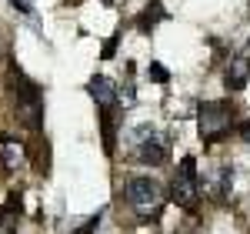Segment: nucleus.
Here are the masks:
<instances>
[{
	"label": "nucleus",
	"instance_id": "nucleus-1",
	"mask_svg": "<svg viewBox=\"0 0 250 234\" xmlns=\"http://www.w3.org/2000/svg\"><path fill=\"white\" fill-rule=\"evenodd\" d=\"M124 194H127V204H130L144 221H147V217H157L160 208H164V187L157 184L154 177H130L127 187H124Z\"/></svg>",
	"mask_w": 250,
	"mask_h": 234
},
{
	"label": "nucleus",
	"instance_id": "nucleus-2",
	"mask_svg": "<svg viewBox=\"0 0 250 234\" xmlns=\"http://www.w3.org/2000/svg\"><path fill=\"white\" fill-rule=\"evenodd\" d=\"M230 124H233V107L227 100H207V104H200V111H197L200 140H220L230 131Z\"/></svg>",
	"mask_w": 250,
	"mask_h": 234
},
{
	"label": "nucleus",
	"instance_id": "nucleus-3",
	"mask_svg": "<svg viewBox=\"0 0 250 234\" xmlns=\"http://www.w3.org/2000/svg\"><path fill=\"white\" fill-rule=\"evenodd\" d=\"M130 144H134V154L140 164H160V161H167V137L157 131L154 124H140L130 131Z\"/></svg>",
	"mask_w": 250,
	"mask_h": 234
},
{
	"label": "nucleus",
	"instance_id": "nucleus-4",
	"mask_svg": "<svg viewBox=\"0 0 250 234\" xmlns=\"http://www.w3.org/2000/svg\"><path fill=\"white\" fill-rule=\"evenodd\" d=\"M197 194H200V177H197V161L190 154L177 164V174L170 181V201L177 208H187L190 211L197 204Z\"/></svg>",
	"mask_w": 250,
	"mask_h": 234
},
{
	"label": "nucleus",
	"instance_id": "nucleus-5",
	"mask_svg": "<svg viewBox=\"0 0 250 234\" xmlns=\"http://www.w3.org/2000/svg\"><path fill=\"white\" fill-rule=\"evenodd\" d=\"M17 80H20V87H14V94H17V114H20V120L30 127V131H40V124H43V100H40V91L30 84L27 77H20L17 74Z\"/></svg>",
	"mask_w": 250,
	"mask_h": 234
},
{
	"label": "nucleus",
	"instance_id": "nucleus-6",
	"mask_svg": "<svg viewBox=\"0 0 250 234\" xmlns=\"http://www.w3.org/2000/svg\"><path fill=\"white\" fill-rule=\"evenodd\" d=\"M250 80V57L247 54H237L227 60V87L230 91H244Z\"/></svg>",
	"mask_w": 250,
	"mask_h": 234
},
{
	"label": "nucleus",
	"instance_id": "nucleus-7",
	"mask_svg": "<svg viewBox=\"0 0 250 234\" xmlns=\"http://www.w3.org/2000/svg\"><path fill=\"white\" fill-rule=\"evenodd\" d=\"M87 87H90V97H94L97 104L104 107V111H114V107H117V97H120V94H117L114 80H107V77H90V84H87Z\"/></svg>",
	"mask_w": 250,
	"mask_h": 234
},
{
	"label": "nucleus",
	"instance_id": "nucleus-8",
	"mask_svg": "<svg viewBox=\"0 0 250 234\" xmlns=\"http://www.w3.org/2000/svg\"><path fill=\"white\" fill-rule=\"evenodd\" d=\"M160 20H164V3L154 0V3H147V10L137 17V27L147 34V30H154V23H160Z\"/></svg>",
	"mask_w": 250,
	"mask_h": 234
},
{
	"label": "nucleus",
	"instance_id": "nucleus-9",
	"mask_svg": "<svg viewBox=\"0 0 250 234\" xmlns=\"http://www.w3.org/2000/svg\"><path fill=\"white\" fill-rule=\"evenodd\" d=\"M0 157H3L10 167H17V161L23 157V151H20L17 140H7V137H3V140H0Z\"/></svg>",
	"mask_w": 250,
	"mask_h": 234
},
{
	"label": "nucleus",
	"instance_id": "nucleus-10",
	"mask_svg": "<svg viewBox=\"0 0 250 234\" xmlns=\"http://www.w3.org/2000/svg\"><path fill=\"white\" fill-rule=\"evenodd\" d=\"M230 184H233V171L230 167H220V174H217V181H213V197H227Z\"/></svg>",
	"mask_w": 250,
	"mask_h": 234
},
{
	"label": "nucleus",
	"instance_id": "nucleus-11",
	"mask_svg": "<svg viewBox=\"0 0 250 234\" xmlns=\"http://www.w3.org/2000/svg\"><path fill=\"white\" fill-rule=\"evenodd\" d=\"M97 224H100V214L87 217V221H83V224H80L77 231H70V234H94V231H97Z\"/></svg>",
	"mask_w": 250,
	"mask_h": 234
},
{
	"label": "nucleus",
	"instance_id": "nucleus-12",
	"mask_svg": "<svg viewBox=\"0 0 250 234\" xmlns=\"http://www.w3.org/2000/svg\"><path fill=\"white\" fill-rule=\"evenodd\" d=\"M147 77H154V80H160V84H167V70H164L160 64H150V67H147Z\"/></svg>",
	"mask_w": 250,
	"mask_h": 234
},
{
	"label": "nucleus",
	"instance_id": "nucleus-13",
	"mask_svg": "<svg viewBox=\"0 0 250 234\" xmlns=\"http://www.w3.org/2000/svg\"><path fill=\"white\" fill-rule=\"evenodd\" d=\"M240 140H247V144H250V120L240 124Z\"/></svg>",
	"mask_w": 250,
	"mask_h": 234
},
{
	"label": "nucleus",
	"instance_id": "nucleus-14",
	"mask_svg": "<svg viewBox=\"0 0 250 234\" xmlns=\"http://www.w3.org/2000/svg\"><path fill=\"white\" fill-rule=\"evenodd\" d=\"M114 50H117V37L110 40V44H107V47H104V57H114Z\"/></svg>",
	"mask_w": 250,
	"mask_h": 234
}]
</instances>
